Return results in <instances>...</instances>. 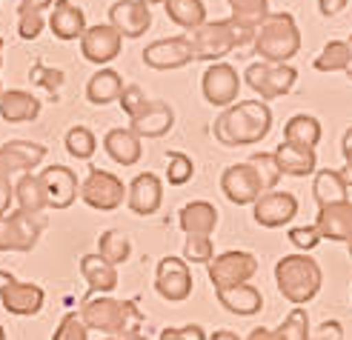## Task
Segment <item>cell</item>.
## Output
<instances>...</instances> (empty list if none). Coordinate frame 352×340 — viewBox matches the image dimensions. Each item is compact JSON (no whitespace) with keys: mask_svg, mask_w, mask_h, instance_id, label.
<instances>
[{"mask_svg":"<svg viewBox=\"0 0 352 340\" xmlns=\"http://www.w3.org/2000/svg\"><path fill=\"white\" fill-rule=\"evenodd\" d=\"M272 129V109L263 100H238L215 120V140L221 146H252Z\"/></svg>","mask_w":352,"mask_h":340,"instance_id":"6da1fadb","label":"cell"},{"mask_svg":"<svg viewBox=\"0 0 352 340\" xmlns=\"http://www.w3.org/2000/svg\"><path fill=\"white\" fill-rule=\"evenodd\" d=\"M255 55L267 63H289L301 49V32L289 12H270L255 26Z\"/></svg>","mask_w":352,"mask_h":340,"instance_id":"7a4b0ae2","label":"cell"},{"mask_svg":"<svg viewBox=\"0 0 352 340\" xmlns=\"http://www.w3.org/2000/svg\"><path fill=\"white\" fill-rule=\"evenodd\" d=\"M80 320L86 329L103 332L109 337H126L132 329L144 324V315L132 300H115V297H86L80 306Z\"/></svg>","mask_w":352,"mask_h":340,"instance_id":"3957f363","label":"cell"},{"mask_svg":"<svg viewBox=\"0 0 352 340\" xmlns=\"http://www.w3.org/2000/svg\"><path fill=\"white\" fill-rule=\"evenodd\" d=\"M255 38L252 26L238 23L235 17H226V21H215V23H204L192 32V49H195V60H209L218 63L221 58H226L230 52H235L238 46L250 43Z\"/></svg>","mask_w":352,"mask_h":340,"instance_id":"277c9868","label":"cell"},{"mask_svg":"<svg viewBox=\"0 0 352 340\" xmlns=\"http://www.w3.org/2000/svg\"><path fill=\"white\" fill-rule=\"evenodd\" d=\"M275 283L289 303L304 306V303H309L318 295L324 272L309 255H284L275 263Z\"/></svg>","mask_w":352,"mask_h":340,"instance_id":"5b68a950","label":"cell"},{"mask_svg":"<svg viewBox=\"0 0 352 340\" xmlns=\"http://www.w3.org/2000/svg\"><path fill=\"white\" fill-rule=\"evenodd\" d=\"M46 229L43 214H29L14 209L0 214V252H32Z\"/></svg>","mask_w":352,"mask_h":340,"instance_id":"8992f818","label":"cell"},{"mask_svg":"<svg viewBox=\"0 0 352 340\" xmlns=\"http://www.w3.org/2000/svg\"><path fill=\"white\" fill-rule=\"evenodd\" d=\"M246 78V86L267 103V100H275L280 95L292 92V86L298 80V71L295 66L289 63H267V60H258V63H250L243 71Z\"/></svg>","mask_w":352,"mask_h":340,"instance_id":"52a82bcc","label":"cell"},{"mask_svg":"<svg viewBox=\"0 0 352 340\" xmlns=\"http://www.w3.org/2000/svg\"><path fill=\"white\" fill-rule=\"evenodd\" d=\"M80 198L86 206H92L98 212H115L123 198H126V186L118 174L103 172V169H92L86 174V181L80 183Z\"/></svg>","mask_w":352,"mask_h":340,"instance_id":"ba28073f","label":"cell"},{"mask_svg":"<svg viewBox=\"0 0 352 340\" xmlns=\"http://www.w3.org/2000/svg\"><path fill=\"white\" fill-rule=\"evenodd\" d=\"M255 272H258L255 255L238 252V249H232V252H223V255L209 260V280H212L215 292L218 289H232V286H241V283H246L250 277H255Z\"/></svg>","mask_w":352,"mask_h":340,"instance_id":"9c48e42d","label":"cell"},{"mask_svg":"<svg viewBox=\"0 0 352 340\" xmlns=\"http://www.w3.org/2000/svg\"><path fill=\"white\" fill-rule=\"evenodd\" d=\"M201 89H204V98H206V103L221 106V109H230L232 103H238L241 78H238L235 66H230V63L218 60V63H209V69L204 71Z\"/></svg>","mask_w":352,"mask_h":340,"instance_id":"30bf717a","label":"cell"},{"mask_svg":"<svg viewBox=\"0 0 352 340\" xmlns=\"http://www.w3.org/2000/svg\"><path fill=\"white\" fill-rule=\"evenodd\" d=\"M195 60V49L186 34H175V38L155 41L144 49V63L157 71H172V69H184L186 63Z\"/></svg>","mask_w":352,"mask_h":340,"instance_id":"8fae6325","label":"cell"},{"mask_svg":"<svg viewBox=\"0 0 352 340\" xmlns=\"http://www.w3.org/2000/svg\"><path fill=\"white\" fill-rule=\"evenodd\" d=\"M155 289L164 300L169 303H181L192 295V272H189V263L181 258H161L157 263V272H155Z\"/></svg>","mask_w":352,"mask_h":340,"instance_id":"7c38bea8","label":"cell"},{"mask_svg":"<svg viewBox=\"0 0 352 340\" xmlns=\"http://www.w3.org/2000/svg\"><path fill=\"white\" fill-rule=\"evenodd\" d=\"M46 157L43 143H32V140H9L0 146V177L12 181L14 174H26Z\"/></svg>","mask_w":352,"mask_h":340,"instance_id":"4fadbf2b","label":"cell"},{"mask_svg":"<svg viewBox=\"0 0 352 340\" xmlns=\"http://www.w3.org/2000/svg\"><path fill=\"white\" fill-rule=\"evenodd\" d=\"M38 181L43 186L46 194V206L49 209H69L75 203L80 183H78V174L69 169V166H49L38 174Z\"/></svg>","mask_w":352,"mask_h":340,"instance_id":"5bb4252c","label":"cell"},{"mask_svg":"<svg viewBox=\"0 0 352 340\" xmlns=\"http://www.w3.org/2000/svg\"><path fill=\"white\" fill-rule=\"evenodd\" d=\"M120 46H123V38L109 23H98L80 34V55L98 66L112 63L120 55Z\"/></svg>","mask_w":352,"mask_h":340,"instance_id":"9a60e30c","label":"cell"},{"mask_svg":"<svg viewBox=\"0 0 352 340\" xmlns=\"http://www.w3.org/2000/svg\"><path fill=\"white\" fill-rule=\"evenodd\" d=\"M109 26L120 38H140L152 26V9L144 0H118L109 9Z\"/></svg>","mask_w":352,"mask_h":340,"instance_id":"2e32d148","label":"cell"},{"mask_svg":"<svg viewBox=\"0 0 352 340\" xmlns=\"http://www.w3.org/2000/svg\"><path fill=\"white\" fill-rule=\"evenodd\" d=\"M255 223L263 229H278L298 214V198L292 192H263L255 201Z\"/></svg>","mask_w":352,"mask_h":340,"instance_id":"e0dca14e","label":"cell"},{"mask_svg":"<svg viewBox=\"0 0 352 340\" xmlns=\"http://www.w3.org/2000/svg\"><path fill=\"white\" fill-rule=\"evenodd\" d=\"M221 192L226 194V201L246 206V203H255L263 189H261V181L250 163H232L221 174Z\"/></svg>","mask_w":352,"mask_h":340,"instance_id":"ac0fdd59","label":"cell"},{"mask_svg":"<svg viewBox=\"0 0 352 340\" xmlns=\"http://www.w3.org/2000/svg\"><path fill=\"white\" fill-rule=\"evenodd\" d=\"M43 289L38 283H21V280H12L6 286H0V303L9 315L17 317H32L43 309Z\"/></svg>","mask_w":352,"mask_h":340,"instance_id":"d6986e66","label":"cell"},{"mask_svg":"<svg viewBox=\"0 0 352 340\" xmlns=\"http://www.w3.org/2000/svg\"><path fill=\"white\" fill-rule=\"evenodd\" d=\"M126 203L135 214L146 218V214H155L164 203V183L161 177L152 172H140L135 181L126 186Z\"/></svg>","mask_w":352,"mask_h":340,"instance_id":"ffe728a7","label":"cell"},{"mask_svg":"<svg viewBox=\"0 0 352 340\" xmlns=\"http://www.w3.org/2000/svg\"><path fill=\"white\" fill-rule=\"evenodd\" d=\"M175 126V112L164 100H149L135 117H129V129L138 137H164Z\"/></svg>","mask_w":352,"mask_h":340,"instance_id":"44dd1931","label":"cell"},{"mask_svg":"<svg viewBox=\"0 0 352 340\" xmlns=\"http://www.w3.org/2000/svg\"><path fill=\"white\" fill-rule=\"evenodd\" d=\"M321 240H346L352 238V201L329 203L318 209V220H315Z\"/></svg>","mask_w":352,"mask_h":340,"instance_id":"7402d4cb","label":"cell"},{"mask_svg":"<svg viewBox=\"0 0 352 340\" xmlns=\"http://www.w3.org/2000/svg\"><path fill=\"white\" fill-rule=\"evenodd\" d=\"M49 29L55 32V38H60V41H78L86 32V14L72 0H55L52 17H49Z\"/></svg>","mask_w":352,"mask_h":340,"instance_id":"603a6c76","label":"cell"},{"mask_svg":"<svg viewBox=\"0 0 352 340\" xmlns=\"http://www.w3.org/2000/svg\"><path fill=\"white\" fill-rule=\"evenodd\" d=\"M41 115V100L23 92V89H9L0 92V117L6 123H26Z\"/></svg>","mask_w":352,"mask_h":340,"instance_id":"cb8c5ba5","label":"cell"},{"mask_svg":"<svg viewBox=\"0 0 352 340\" xmlns=\"http://www.w3.org/2000/svg\"><path fill=\"white\" fill-rule=\"evenodd\" d=\"M103 149H107V155L120 166H135L140 155H144L140 137L132 129H109L107 137H103Z\"/></svg>","mask_w":352,"mask_h":340,"instance_id":"d4e9b609","label":"cell"},{"mask_svg":"<svg viewBox=\"0 0 352 340\" xmlns=\"http://www.w3.org/2000/svg\"><path fill=\"white\" fill-rule=\"evenodd\" d=\"M181 229L186 235H198V238H209L218 226V209L206 201H192L181 209Z\"/></svg>","mask_w":352,"mask_h":340,"instance_id":"484cf974","label":"cell"},{"mask_svg":"<svg viewBox=\"0 0 352 340\" xmlns=\"http://www.w3.org/2000/svg\"><path fill=\"white\" fill-rule=\"evenodd\" d=\"M275 163L280 169V174H292V177H307L318 166V157H315L312 149H301L292 146V143H280V146L272 152Z\"/></svg>","mask_w":352,"mask_h":340,"instance_id":"4316f807","label":"cell"},{"mask_svg":"<svg viewBox=\"0 0 352 340\" xmlns=\"http://www.w3.org/2000/svg\"><path fill=\"white\" fill-rule=\"evenodd\" d=\"M218 303L226 309V312H232V315H255L261 312L263 306V297L261 292L255 289V286L250 283H241V286H232V289H218Z\"/></svg>","mask_w":352,"mask_h":340,"instance_id":"83f0119b","label":"cell"},{"mask_svg":"<svg viewBox=\"0 0 352 340\" xmlns=\"http://www.w3.org/2000/svg\"><path fill=\"white\" fill-rule=\"evenodd\" d=\"M80 275L86 277L92 292L100 295H109L115 286H118V269L112 263H107L100 255H83L80 258Z\"/></svg>","mask_w":352,"mask_h":340,"instance_id":"f1b7e54d","label":"cell"},{"mask_svg":"<svg viewBox=\"0 0 352 340\" xmlns=\"http://www.w3.org/2000/svg\"><path fill=\"white\" fill-rule=\"evenodd\" d=\"M312 194H315V203L329 206V203H344L349 201L346 194V177L336 169H321L315 172V181H312Z\"/></svg>","mask_w":352,"mask_h":340,"instance_id":"f546056e","label":"cell"},{"mask_svg":"<svg viewBox=\"0 0 352 340\" xmlns=\"http://www.w3.org/2000/svg\"><path fill=\"white\" fill-rule=\"evenodd\" d=\"M321 135H324L321 123L312 115H292L284 126V143H292V146H301V149H312V152L321 143Z\"/></svg>","mask_w":352,"mask_h":340,"instance_id":"4dcf8cb0","label":"cell"},{"mask_svg":"<svg viewBox=\"0 0 352 340\" xmlns=\"http://www.w3.org/2000/svg\"><path fill=\"white\" fill-rule=\"evenodd\" d=\"M120 92H123V78L115 69H100L89 78V83H86V98L95 106H107V103L118 100Z\"/></svg>","mask_w":352,"mask_h":340,"instance_id":"1f68e13d","label":"cell"},{"mask_svg":"<svg viewBox=\"0 0 352 340\" xmlns=\"http://www.w3.org/2000/svg\"><path fill=\"white\" fill-rule=\"evenodd\" d=\"M164 9H166V17L181 26V29H189L195 32L198 26L206 23V6L204 0H164Z\"/></svg>","mask_w":352,"mask_h":340,"instance_id":"d6a6232c","label":"cell"},{"mask_svg":"<svg viewBox=\"0 0 352 340\" xmlns=\"http://www.w3.org/2000/svg\"><path fill=\"white\" fill-rule=\"evenodd\" d=\"M14 201H17V209L21 212H29V214H41L46 206V194H43V186L38 181V174H21L14 183Z\"/></svg>","mask_w":352,"mask_h":340,"instance_id":"836d02e7","label":"cell"},{"mask_svg":"<svg viewBox=\"0 0 352 340\" xmlns=\"http://www.w3.org/2000/svg\"><path fill=\"white\" fill-rule=\"evenodd\" d=\"M98 255L107 263H112V266L126 263L129 255H132V243H129V238L123 235V231L109 229V231H103V235L98 238Z\"/></svg>","mask_w":352,"mask_h":340,"instance_id":"e575fe53","label":"cell"},{"mask_svg":"<svg viewBox=\"0 0 352 340\" xmlns=\"http://www.w3.org/2000/svg\"><path fill=\"white\" fill-rule=\"evenodd\" d=\"M352 66V52L346 46V41H329L321 55L315 58V69L318 71H346Z\"/></svg>","mask_w":352,"mask_h":340,"instance_id":"d590c367","label":"cell"},{"mask_svg":"<svg viewBox=\"0 0 352 340\" xmlns=\"http://www.w3.org/2000/svg\"><path fill=\"white\" fill-rule=\"evenodd\" d=\"M232 9V17L243 26H258L270 14V0H226Z\"/></svg>","mask_w":352,"mask_h":340,"instance_id":"8d00e7d4","label":"cell"},{"mask_svg":"<svg viewBox=\"0 0 352 340\" xmlns=\"http://www.w3.org/2000/svg\"><path fill=\"white\" fill-rule=\"evenodd\" d=\"M246 163L252 166V172L258 174V181H261V189L263 192H272L275 186H278V181H280V169H278V163H275V155L272 152H255Z\"/></svg>","mask_w":352,"mask_h":340,"instance_id":"74e56055","label":"cell"},{"mask_svg":"<svg viewBox=\"0 0 352 340\" xmlns=\"http://www.w3.org/2000/svg\"><path fill=\"white\" fill-rule=\"evenodd\" d=\"M66 152L72 155V157H78V160H89L92 155H95V149H98V140H95V135L86 129V126H72L66 132Z\"/></svg>","mask_w":352,"mask_h":340,"instance_id":"f35d334b","label":"cell"},{"mask_svg":"<svg viewBox=\"0 0 352 340\" xmlns=\"http://www.w3.org/2000/svg\"><path fill=\"white\" fill-rule=\"evenodd\" d=\"M275 332L280 335V340H309V315H307V309L295 306Z\"/></svg>","mask_w":352,"mask_h":340,"instance_id":"ab89813d","label":"cell"},{"mask_svg":"<svg viewBox=\"0 0 352 340\" xmlns=\"http://www.w3.org/2000/svg\"><path fill=\"white\" fill-rule=\"evenodd\" d=\"M192 174H195V163H192L189 155H184V152H169L166 155V181L172 186L189 183Z\"/></svg>","mask_w":352,"mask_h":340,"instance_id":"60d3db41","label":"cell"},{"mask_svg":"<svg viewBox=\"0 0 352 340\" xmlns=\"http://www.w3.org/2000/svg\"><path fill=\"white\" fill-rule=\"evenodd\" d=\"M29 78L38 83V86H43L49 95H58V89L63 86V71H60V69H49V66H43V63H32Z\"/></svg>","mask_w":352,"mask_h":340,"instance_id":"b9f144b4","label":"cell"},{"mask_svg":"<svg viewBox=\"0 0 352 340\" xmlns=\"http://www.w3.org/2000/svg\"><path fill=\"white\" fill-rule=\"evenodd\" d=\"M52 340H89V329L83 326L78 312H69V315H63L60 326L55 329V337Z\"/></svg>","mask_w":352,"mask_h":340,"instance_id":"7bdbcfd3","label":"cell"},{"mask_svg":"<svg viewBox=\"0 0 352 340\" xmlns=\"http://www.w3.org/2000/svg\"><path fill=\"white\" fill-rule=\"evenodd\" d=\"M184 260H192V263H209V260H212V238L186 235V243H184Z\"/></svg>","mask_w":352,"mask_h":340,"instance_id":"ee69618b","label":"cell"},{"mask_svg":"<svg viewBox=\"0 0 352 340\" xmlns=\"http://www.w3.org/2000/svg\"><path fill=\"white\" fill-rule=\"evenodd\" d=\"M120 106H123V112H126L129 117H135L140 109H144V106L149 103V98H146V92H144V89H140V86H123V92H120Z\"/></svg>","mask_w":352,"mask_h":340,"instance_id":"f6af8a7d","label":"cell"},{"mask_svg":"<svg viewBox=\"0 0 352 340\" xmlns=\"http://www.w3.org/2000/svg\"><path fill=\"white\" fill-rule=\"evenodd\" d=\"M43 32V14L41 12H17V34L23 41H34Z\"/></svg>","mask_w":352,"mask_h":340,"instance_id":"bcb514c9","label":"cell"},{"mask_svg":"<svg viewBox=\"0 0 352 340\" xmlns=\"http://www.w3.org/2000/svg\"><path fill=\"white\" fill-rule=\"evenodd\" d=\"M289 240H292L295 249H301V252L307 255L309 249H315L321 243V235H318L315 226H295V229H289Z\"/></svg>","mask_w":352,"mask_h":340,"instance_id":"7dc6e473","label":"cell"},{"mask_svg":"<svg viewBox=\"0 0 352 340\" xmlns=\"http://www.w3.org/2000/svg\"><path fill=\"white\" fill-rule=\"evenodd\" d=\"M157 340H206V335H204L201 326L189 324V326H181V329H164Z\"/></svg>","mask_w":352,"mask_h":340,"instance_id":"c3c4849f","label":"cell"},{"mask_svg":"<svg viewBox=\"0 0 352 340\" xmlns=\"http://www.w3.org/2000/svg\"><path fill=\"white\" fill-rule=\"evenodd\" d=\"M309 340H344V326L338 320H324V324L309 335Z\"/></svg>","mask_w":352,"mask_h":340,"instance_id":"681fc988","label":"cell"},{"mask_svg":"<svg viewBox=\"0 0 352 340\" xmlns=\"http://www.w3.org/2000/svg\"><path fill=\"white\" fill-rule=\"evenodd\" d=\"M12 201H14V183L6 181V177H0V214L9 212Z\"/></svg>","mask_w":352,"mask_h":340,"instance_id":"f907efd6","label":"cell"},{"mask_svg":"<svg viewBox=\"0 0 352 340\" xmlns=\"http://www.w3.org/2000/svg\"><path fill=\"white\" fill-rule=\"evenodd\" d=\"M344 6H346V0H318V12H321L324 17L338 14Z\"/></svg>","mask_w":352,"mask_h":340,"instance_id":"816d5d0a","label":"cell"},{"mask_svg":"<svg viewBox=\"0 0 352 340\" xmlns=\"http://www.w3.org/2000/svg\"><path fill=\"white\" fill-rule=\"evenodd\" d=\"M43 9H52V0H23L17 12H41L43 14Z\"/></svg>","mask_w":352,"mask_h":340,"instance_id":"f5cc1de1","label":"cell"},{"mask_svg":"<svg viewBox=\"0 0 352 340\" xmlns=\"http://www.w3.org/2000/svg\"><path fill=\"white\" fill-rule=\"evenodd\" d=\"M341 152H344V160H346V166L352 169V126L344 132V140H341Z\"/></svg>","mask_w":352,"mask_h":340,"instance_id":"db71d44e","label":"cell"},{"mask_svg":"<svg viewBox=\"0 0 352 340\" xmlns=\"http://www.w3.org/2000/svg\"><path fill=\"white\" fill-rule=\"evenodd\" d=\"M246 340H280V335H278V332H272V329L258 326V329H252V332H250V337H246Z\"/></svg>","mask_w":352,"mask_h":340,"instance_id":"11a10c76","label":"cell"},{"mask_svg":"<svg viewBox=\"0 0 352 340\" xmlns=\"http://www.w3.org/2000/svg\"><path fill=\"white\" fill-rule=\"evenodd\" d=\"M209 340H241V337H238L235 332H230V329H218Z\"/></svg>","mask_w":352,"mask_h":340,"instance_id":"9f6ffc18","label":"cell"},{"mask_svg":"<svg viewBox=\"0 0 352 340\" xmlns=\"http://www.w3.org/2000/svg\"><path fill=\"white\" fill-rule=\"evenodd\" d=\"M123 340H146V337H144V335H140L138 329H132V332H129L126 337H123Z\"/></svg>","mask_w":352,"mask_h":340,"instance_id":"6f0895ef","label":"cell"},{"mask_svg":"<svg viewBox=\"0 0 352 340\" xmlns=\"http://www.w3.org/2000/svg\"><path fill=\"white\" fill-rule=\"evenodd\" d=\"M12 280H14V277H12L9 272H0V286H6V283H12Z\"/></svg>","mask_w":352,"mask_h":340,"instance_id":"680465c9","label":"cell"},{"mask_svg":"<svg viewBox=\"0 0 352 340\" xmlns=\"http://www.w3.org/2000/svg\"><path fill=\"white\" fill-rule=\"evenodd\" d=\"M0 66H3V38H0ZM3 92V89H0Z\"/></svg>","mask_w":352,"mask_h":340,"instance_id":"91938a15","label":"cell"},{"mask_svg":"<svg viewBox=\"0 0 352 340\" xmlns=\"http://www.w3.org/2000/svg\"><path fill=\"white\" fill-rule=\"evenodd\" d=\"M144 3H146V6H152V3H164V0H144Z\"/></svg>","mask_w":352,"mask_h":340,"instance_id":"94428289","label":"cell"},{"mask_svg":"<svg viewBox=\"0 0 352 340\" xmlns=\"http://www.w3.org/2000/svg\"><path fill=\"white\" fill-rule=\"evenodd\" d=\"M0 340H6V332H3V326H0Z\"/></svg>","mask_w":352,"mask_h":340,"instance_id":"6125c7cd","label":"cell"},{"mask_svg":"<svg viewBox=\"0 0 352 340\" xmlns=\"http://www.w3.org/2000/svg\"><path fill=\"white\" fill-rule=\"evenodd\" d=\"M346 46H349V52H352V38H349V41H346Z\"/></svg>","mask_w":352,"mask_h":340,"instance_id":"be15d7a7","label":"cell"},{"mask_svg":"<svg viewBox=\"0 0 352 340\" xmlns=\"http://www.w3.org/2000/svg\"><path fill=\"white\" fill-rule=\"evenodd\" d=\"M346 75H349V78H352V66H349V69H346Z\"/></svg>","mask_w":352,"mask_h":340,"instance_id":"e7e4bbea","label":"cell"},{"mask_svg":"<svg viewBox=\"0 0 352 340\" xmlns=\"http://www.w3.org/2000/svg\"><path fill=\"white\" fill-rule=\"evenodd\" d=\"M349 255H352V238H349Z\"/></svg>","mask_w":352,"mask_h":340,"instance_id":"03108f58","label":"cell"},{"mask_svg":"<svg viewBox=\"0 0 352 340\" xmlns=\"http://www.w3.org/2000/svg\"><path fill=\"white\" fill-rule=\"evenodd\" d=\"M103 340H118V337H103Z\"/></svg>","mask_w":352,"mask_h":340,"instance_id":"003e7915","label":"cell"}]
</instances>
